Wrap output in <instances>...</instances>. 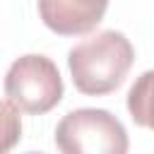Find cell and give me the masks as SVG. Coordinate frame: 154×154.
Instances as JSON below:
<instances>
[{
    "label": "cell",
    "mask_w": 154,
    "mask_h": 154,
    "mask_svg": "<svg viewBox=\"0 0 154 154\" xmlns=\"http://www.w3.org/2000/svg\"><path fill=\"white\" fill-rule=\"evenodd\" d=\"M135 63V48L123 31L106 29L75 43L67 53V67L77 91L106 96L116 91Z\"/></svg>",
    "instance_id": "cell-1"
},
{
    "label": "cell",
    "mask_w": 154,
    "mask_h": 154,
    "mask_svg": "<svg viewBox=\"0 0 154 154\" xmlns=\"http://www.w3.org/2000/svg\"><path fill=\"white\" fill-rule=\"evenodd\" d=\"M55 147L63 154H125V125L106 108H77L55 128Z\"/></svg>",
    "instance_id": "cell-2"
},
{
    "label": "cell",
    "mask_w": 154,
    "mask_h": 154,
    "mask_svg": "<svg viewBox=\"0 0 154 154\" xmlns=\"http://www.w3.org/2000/svg\"><path fill=\"white\" fill-rule=\"evenodd\" d=\"M5 96L22 113L43 116L63 99V77L55 63L41 53L17 58L5 75Z\"/></svg>",
    "instance_id": "cell-3"
},
{
    "label": "cell",
    "mask_w": 154,
    "mask_h": 154,
    "mask_svg": "<svg viewBox=\"0 0 154 154\" xmlns=\"http://www.w3.org/2000/svg\"><path fill=\"white\" fill-rule=\"evenodd\" d=\"M111 0H38L41 22L60 36H79L96 29Z\"/></svg>",
    "instance_id": "cell-4"
},
{
    "label": "cell",
    "mask_w": 154,
    "mask_h": 154,
    "mask_svg": "<svg viewBox=\"0 0 154 154\" xmlns=\"http://www.w3.org/2000/svg\"><path fill=\"white\" fill-rule=\"evenodd\" d=\"M130 118L140 128L154 130V70L142 72L128 91Z\"/></svg>",
    "instance_id": "cell-5"
},
{
    "label": "cell",
    "mask_w": 154,
    "mask_h": 154,
    "mask_svg": "<svg viewBox=\"0 0 154 154\" xmlns=\"http://www.w3.org/2000/svg\"><path fill=\"white\" fill-rule=\"evenodd\" d=\"M19 108L10 101H0V154L10 152L22 137Z\"/></svg>",
    "instance_id": "cell-6"
}]
</instances>
